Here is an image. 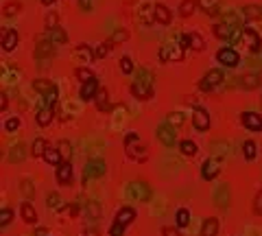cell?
<instances>
[{
	"instance_id": "7402d4cb",
	"label": "cell",
	"mask_w": 262,
	"mask_h": 236,
	"mask_svg": "<svg viewBox=\"0 0 262 236\" xmlns=\"http://www.w3.org/2000/svg\"><path fill=\"white\" fill-rule=\"evenodd\" d=\"M46 40L53 42V44H66L68 42V33H66L64 29H59V26H55V29H48Z\"/></svg>"
},
{
	"instance_id": "681fc988",
	"label": "cell",
	"mask_w": 262,
	"mask_h": 236,
	"mask_svg": "<svg viewBox=\"0 0 262 236\" xmlns=\"http://www.w3.org/2000/svg\"><path fill=\"white\" fill-rule=\"evenodd\" d=\"M168 123L175 125V127H179V125L184 123V116L179 112H173V114H168Z\"/></svg>"
},
{
	"instance_id": "4316f807",
	"label": "cell",
	"mask_w": 262,
	"mask_h": 236,
	"mask_svg": "<svg viewBox=\"0 0 262 236\" xmlns=\"http://www.w3.org/2000/svg\"><path fill=\"white\" fill-rule=\"evenodd\" d=\"M35 118H37V125H40V127H48V125L53 123V107H42Z\"/></svg>"
},
{
	"instance_id": "ba28073f",
	"label": "cell",
	"mask_w": 262,
	"mask_h": 236,
	"mask_svg": "<svg viewBox=\"0 0 262 236\" xmlns=\"http://www.w3.org/2000/svg\"><path fill=\"white\" fill-rule=\"evenodd\" d=\"M107 171V164L103 160H90L85 164L83 168V182H87V179H96V177H103Z\"/></svg>"
},
{
	"instance_id": "30bf717a",
	"label": "cell",
	"mask_w": 262,
	"mask_h": 236,
	"mask_svg": "<svg viewBox=\"0 0 262 236\" xmlns=\"http://www.w3.org/2000/svg\"><path fill=\"white\" fill-rule=\"evenodd\" d=\"M193 125L196 131H207L210 129V114L203 107H195L193 109Z\"/></svg>"
},
{
	"instance_id": "816d5d0a",
	"label": "cell",
	"mask_w": 262,
	"mask_h": 236,
	"mask_svg": "<svg viewBox=\"0 0 262 236\" xmlns=\"http://www.w3.org/2000/svg\"><path fill=\"white\" fill-rule=\"evenodd\" d=\"M22 193H24L26 197H33V195H35V190H33L31 179H22Z\"/></svg>"
},
{
	"instance_id": "9c48e42d",
	"label": "cell",
	"mask_w": 262,
	"mask_h": 236,
	"mask_svg": "<svg viewBox=\"0 0 262 236\" xmlns=\"http://www.w3.org/2000/svg\"><path fill=\"white\" fill-rule=\"evenodd\" d=\"M216 62L227 66V68H236L240 62V55L234 51V48H221V51L216 53Z\"/></svg>"
},
{
	"instance_id": "277c9868",
	"label": "cell",
	"mask_w": 262,
	"mask_h": 236,
	"mask_svg": "<svg viewBox=\"0 0 262 236\" xmlns=\"http://www.w3.org/2000/svg\"><path fill=\"white\" fill-rule=\"evenodd\" d=\"M184 40L182 44H164V46L160 48V62L166 64V62H182L184 59Z\"/></svg>"
},
{
	"instance_id": "3957f363",
	"label": "cell",
	"mask_w": 262,
	"mask_h": 236,
	"mask_svg": "<svg viewBox=\"0 0 262 236\" xmlns=\"http://www.w3.org/2000/svg\"><path fill=\"white\" fill-rule=\"evenodd\" d=\"M240 44L245 46V51H247V53L256 55V53H260V48H262V37L258 35V31H254V29H249V26H245L243 35H240Z\"/></svg>"
},
{
	"instance_id": "f6af8a7d",
	"label": "cell",
	"mask_w": 262,
	"mask_h": 236,
	"mask_svg": "<svg viewBox=\"0 0 262 236\" xmlns=\"http://www.w3.org/2000/svg\"><path fill=\"white\" fill-rule=\"evenodd\" d=\"M11 217H13V212H11V208H2V212H0V226L7 228L11 223Z\"/></svg>"
},
{
	"instance_id": "91938a15",
	"label": "cell",
	"mask_w": 262,
	"mask_h": 236,
	"mask_svg": "<svg viewBox=\"0 0 262 236\" xmlns=\"http://www.w3.org/2000/svg\"><path fill=\"white\" fill-rule=\"evenodd\" d=\"M46 234H48L46 228H37V226H35V236H46Z\"/></svg>"
},
{
	"instance_id": "cb8c5ba5",
	"label": "cell",
	"mask_w": 262,
	"mask_h": 236,
	"mask_svg": "<svg viewBox=\"0 0 262 236\" xmlns=\"http://www.w3.org/2000/svg\"><path fill=\"white\" fill-rule=\"evenodd\" d=\"M214 199H216V206H218V208H227V206H229V186H227V184H221V186H218Z\"/></svg>"
},
{
	"instance_id": "e575fe53",
	"label": "cell",
	"mask_w": 262,
	"mask_h": 236,
	"mask_svg": "<svg viewBox=\"0 0 262 236\" xmlns=\"http://www.w3.org/2000/svg\"><path fill=\"white\" fill-rule=\"evenodd\" d=\"M199 4L207 15H218V0H199Z\"/></svg>"
},
{
	"instance_id": "60d3db41",
	"label": "cell",
	"mask_w": 262,
	"mask_h": 236,
	"mask_svg": "<svg viewBox=\"0 0 262 236\" xmlns=\"http://www.w3.org/2000/svg\"><path fill=\"white\" fill-rule=\"evenodd\" d=\"M57 96H59V87L55 85L51 92H48L46 96H44V101H46V107H55L57 105Z\"/></svg>"
},
{
	"instance_id": "d6986e66",
	"label": "cell",
	"mask_w": 262,
	"mask_h": 236,
	"mask_svg": "<svg viewBox=\"0 0 262 236\" xmlns=\"http://www.w3.org/2000/svg\"><path fill=\"white\" fill-rule=\"evenodd\" d=\"M15 46H18V31L4 29V31H2V51L11 53Z\"/></svg>"
},
{
	"instance_id": "e0dca14e",
	"label": "cell",
	"mask_w": 262,
	"mask_h": 236,
	"mask_svg": "<svg viewBox=\"0 0 262 236\" xmlns=\"http://www.w3.org/2000/svg\"><path fill=\"white\" fill-rule=\"evenodd\" d=\"M20 217H22V221L29 223V226H35L37 223V212H35V208H33L31 201H24V204L20 206Z\"/></svg>"
},
{
	"instance_id": "8fae6325",
	"label": "cell",
	"mask_w": 262,
	"mask_h": 236,
	"mask_svg": "<svg viewBox=\"0 0 262 236\" xmlns=\"http://www.w3.org/2000/svg\"><path fill=\"white\" fill-rule=\"evenodd\" d=\"M155 136H157V140L166 147H173L175 142H177V131H175L171 125H160L155 131Z\"/></svg>"
},
{
	"instance_id": "d4e9b609",
	"label": "cell",
	"mask_w": 262,
	"mask_h": 236,
	"mask_svg": "<svg viewBox=\"0 0 262 236\" xmlns=\"http://www.w3.org/2000/svg\"><path fill=\"white\" fill-rule=\"evenodd\" d=\"M218 234V219L216 217H210L203 221L201 226V236H216Z\"/></svg>"
},
{
	"instance_id": "11a10c76",
	"label": "cell",
	"mask_w": 262,
	"mask_h": 236,
	"mask_svg": "<svg viewBox=\"0 0 262 236\" xmlns=\"http://www.w3.org/2000/svg\"><path fill=\"white\" fill-rule=\"evenodd\" d=\"M162 236H182V234H179L177 228H164L162 230Z\"/></svg>"
},
{
	"instance_id": "52a82bcc",
	"label": "cell",
	"mask_w": 262,
	"mask_h": 236,
	"mask_svg": "<svg viewBox=\"0 0 262 236\" xmlns=\"http://www.w3.org/2000/svg\"><path fill=\"white\" fill-rule=\"evenodd\" d=\"M221 83H223V73L218 68H212L210 73H207L203 79L199 81V87L203 92H212V90H216V87L221 85Z\"/></svg>"
},
{
	"instance_id": "9f6ffc18",
	"label": "cell",
	"mask_w": 262,
	"mask_h": 236,
	"mask_svg": "<svg viewBox=\"0 0 262 236\" xmlns=\"http://www.w3.org/2000/svg\"><path fill=\"white\" fill-rule=\"evenodd\" d=\"M7 105H9V101H7V92H2V94H0V112H4V109H7Z\"/></svg>"
},
{
	"instance_id": "7dc6e473",
	"label": "cell",
	"mask_w": 262,
	"mask_h": 236,
	"mask_svg": "<svg viewBox=\"0 0 262 236\" xmlns=\"http://www.w3.org/2000/svg\"><path fill=\"white\" fill-rule=\"evenodd\" d=\"M18 127H20V118H18V116L4 120V131H15Z\"/></svg>"
},
{
	"instance_id": "4dcf8cb0",
	"label": "cell",
	"mask_w": 262,
	"mask_h": 236,
	"mask_svg": "<svg viewBox=\"0 0 262 236\" xmlns=\"http://www.w3.org/2000/svg\"><path fill=\"white\" fill-rule=\"evenodd\" d=\"M243 15H245V20H258L262 15V7H258V4H245Z\"/></svg>"
},
{
	"instance_id": "94428289",
	"label": "cell",
	"mask_w": 262,
	"mask_h": 236,
	"mask_svg": "<svg viewBox=\"0 0 262 236\" xmlns=\"http://www.w3.org/2000/svg\"><path fill=\"white\" fill-rule=\"evenodd\" d=\"M55 2V0H42V4H46V7H48V4H53Z\"/></svg>"
},
{
	"instance_id": "2e32d148",
	"label": "cell",
	"mask_w": 262,
	"mask_h": 236,
	"mask_svg": "<svg viewBox=\"0 0 262 236\" xmlns=\"http://www.w3.org/2000/svg\"><path fill=\"white\" fill-rule=\"evenodd\" d=\"M33 55H35V59H51L55 55V44L48 42V40H42L35 46V53H33Z\"/></svg>"
},
{
	"instance_id": "680465c9",
	"label": "cell",
	"mask_w": 262,
	"mask_h": 236,
	"mask_svg": "<svg viewBox=\"0 0 262 236\" xmlns=\"http://www.w3.org/2000/svg\"><path fill=\"white\" fill-rule=\"evenodd\" d=\"M79 2H81V9H83V11L92 9V0H79Z\"/></svg>"
},
{
	"instance_id": "83f0119b",
	"label": "cell",
	"mask_w": 262,
	"mask_h": 236,
	"mask_svg": "<svg viewBox=\"0 0 262 236\" xmlns=\"http://www.w3.org/2000/svg\"><path fill=\"white\" fill-rule=\"evenodd\" d=\"M46 149H48V142L44 138H35V142L31 145V156L33 157H44Z\"/></svg>"
},
{
	"instance_id": "ee69618b",
	"label": "cell",
	"mask_w": 262,
	"mask_h": 236,
	"mask_svg": "<svg viewBox=\"0 0 262 236\" xmlns=\"http://www.w3.org/2000/svg\"><path fill=\"white\" fill-rule=\"evenodd\" d=\"M118 66H120V70H123V75H131V73H133V62H131L129 57H123L118 62Z\"/></svg>"
},
{
	"instance_id": "74e56055",
	"label": "cell",
	"mask_w": 262,
	"mask_h": 236,
	"mask_svg": "<svg viewBox=\"0 0 262 236\" xmlns=\"http://www.w3.org/2000/svg\"><path fill=\"white\" fill-rule=\"evenodd\" d=\"M175 223H177V228H188L190 223V212L182 208V210H177V217H175Z\"/></svg>"
},
{
	"instance_id": "ac0fdd59",
	"label": "cell",
	"mask_w": 262,
	"mask_h": 236,
	"mask_svg": "<svg viewBox=\"0 0 262 236\" xmlns=\"http://www.w3.org/2000/svg\"><path fill=\"white\" fill-rule=\"evenodd\" d=\"M57 182L62 186L72 182V164H70V162H62L57 166Z\"/></svg>"
},
{
	"instance_id": "8992f818",
	"label": "cell",
	"mask_w": 262,
	"mask_h": 236,
	"mask_svg": "<svg viewBox=\"0 0 262 236\" xmlns=\"http://www.w3.org/2000/svg\"><path fill=\"white\" fill-rule=\"evenodd\" d=\"M221 166H223L221 157H216V156L207 157V160L203 162V166H201V177H203L205 182H212V179L221 173Z\"/></svg>"
},
{
	"instance_id": "603a6c76",
	"label": "cell",
	"mask_w": 262,
	"mask_h": 236,
	"mask_svg": "<svg viewBox=\"0 0 262 236\" xmlns=\"http://www.w3.org/2000/svg\"><path fill=\"white\" fill-rule=\"evenodd\" d=\"M238 81H240V87H243V90H256V87L262 83L260 75H243Z\"/></svg>"
},
{
	"instance_id": "6da1fadb",
	"label": "cell",
	"mask_w": 262,
	"mask_h": 236,
	"mask_svg": "<svg viewBox=\"0 0 262 236\" xmlns=\"http://www.w3.org/2000/svg\"><path fill=\"white\" fill-rule=\"evenodd\" d=\"M131 94L140 98V101H146V98L153 96V75L149 70H140V75L131 83Z\"/></svg>"
},
{
	"instance_id": "1f68e13d",
	"label": "cell",
	"mask_w": 262,
	"mask_h": 236,
	"mask_svg": "<svg viewBox=\"0 0 262 236\" xmlns=\"http://www.w3.org/2000/svg\"><path fill=\"white\" fill-rule=\"evenodd\" d=\"M179 151H182L186 157H195L196 153H199V147H196L193 140H182V145H179Z\"/></svg>"
},
{
	"instance_id": "f5cc1de1",
	"label": "cell",
	"mask_w": 262,
	"mask_h": 236,
	"mask_svg": "<svg viewBox=\"0 0 262 236\" xmlns=\"http://www.w3.org/2000/svg\"><path fill=\"white\" fill-rule=\"evenodd\" d=\"M57 22H59V15L57 13H48L46 15V29H55V26H57Z\"/></svg>"
},
{
	"instance_id": "f907efd6",
	"label": "cell",
	"mask_w": 262,
	"mask_h": 236,
	"mask_svg": "<svg viewBox=\"0 0 262 236\" xmlns=\"http://www.w3.org/2000/svg\"><path fill=\"white\" fill-rule=\"evenodd\" d=\"M57 149L62 151V156H64V157H70V156H72V147H70L66 140H62V142H59V147H57Z\"/></svg>"
},
{
	"instance_id": "d6a6232c",
	"label": "cell",
	"mask_w": 262,
	"mask_h": 236,
	"mask_svg": "<svg viewBox=\"0 0 262 236\" xmlns=\"http://www.w3.org/2000/svg\"><path fill=\"white\" fill-rule=\"evenodd\" d=\"M196 0H182V4H179V15H184V18H188V15L195 13L196 9Z\"/></svg>"
},
{
	"instance_id": "c3c4849f",
	"label": "cell",
	"mask_w": 262,
	"mask_h": 236,
	"mask_svg": "<svg viewBox=\"0 0 262 236\" xmlns=\"http://www.w3.org/2000/svg\"><path fill=\"white\" fill-rule=\"evenodd\" d=\"M109 236H125V226H120L118 221H114L112 228H109Z\"/></svg>"
},
{
	"instance_id": "bcb514c9",
	"label": "cell",
	"mask_w": 262,
	"mask_h": 236,
	"mask_svg": "<svg viewBox=\"0 0 262 236\" xmlns=\"http://www.w3.org/2000/svg\"><path fill=\"white\" fill-rule=\"evenodd\" d=\"M87 215L92 219H98L101 217V206H98L96 201H90V204H87Z\"/></svg>"
},
{
	"instance_id": "5bb4252c",
	"label": "cell",
	"mask_w": 262,
	"mask_h": 236,
	"mask_svg": "<svg viewBox=\"0 0 262 236\" xmlns=\"http://www.w3.org/2000/svg\"><path fill=\"white\" fill-rule=\"evenodd\" d=\"M182 40H184V46H186V48H193V51H203V48H205L203 37H201L196 31H188V33H186V35L182 37Z\"/></svg>"
},
{
	"instance_id": "836d02e7",
	"label": "cell",
	"mask_w": 262,
	"mask_h": 236,
	"mask_svg": "<svg viewBox=\"0 0 262 236\" xmlns=\"http://www.w3.org/2000/svg\"><path fill=\"white\" fill-rule=\"evenodd\" d=\"M112 46H114V42H112V40H107V42L98 44V46H96V51H94V57H96V59H105L107 55L112 53Z\"/></svg>"
},
{
	"instance_id": "b9f144b4",
	"label": "cell",
	"mask_w": 262,
	"mask_h": 236,
	"mask_svg": "<svg viewBox=\"0 0 262 236\" xmlns=\"http://www.w3.org/2000/svg\"><path fill=\"white\" fill-rule=\"evenodd\" d=\"M46 204H48L51 210H59V208H62V197H59L57 193H51L46 197Z\"/></svg>"
},
{
	"instance_id": "44dd1931",
	"label": "cell",
	"mask_w": 262,
	"mask_h": 236,
	"mask_svg": "<svg viewBox=\"0 0 262 236\" xmlns=\"http://www.w3.org/2000/svg\"><path fill=\"white\" fill-rule=\"evenodd\" d=\"M44 160L51 164V166H59V164L64 162V156H62V151H59L57 147H51V145H48L46 153H44Z\"/></svg>"
},
{
	"instance_id": "4fadbf2b",
	"label": "cell",
	"mask_w": 262,
	"mask_h": 236,
	"mask_svg": "<svg viewBox=\"0 0 262 236\" xmlns=\"http://www.w3.org/2000/svg\"><path fill=\"white\" fill-rule=\"evenodd\" d=\"M240 120H243V125L251 131H262V116L256 112H243L240 114Z\"/></svg>"
},
{
	"instance_id": "7c38bea8",
	"label": "cell",
	"mask_w": 262,
	"mask_h": 236,
	"mask_svg": "<svg viewBox=\"0 0 262 236\" xmlns=\"http://www.w3.org/2000/svg\"><path fill=\"white\" fill-rule=\"evenodd\" d=\"M98 90H101V85H98V81H96V79L85 81V83L81 85V92H79L81 101H94L96 94H98Z\"/></svg>"
},
{
	"instance_id": "6f0895ef",
	"label": "cell",
	"mask_w": 262,
	"mask_h": 236,
	"mask_svg": "<svg viewBox=\"0 0 262 236\" xmlns=\"http://www.w3.org/2000/svg\"><path fill=\"white\" fill-rule=\"evenodd\" d=\"M66 212H68L70 217H76V215H79V206H76V204H70L68 208H66Z\"/></svg>"
},
{
	"instance_id": "9a60e30c",
	"label": "cell",
	"mask_w": 262,
	"mask_h": 236,
	"mask_svg": "<svg viewBox=\"0 0 262 236\" xmlns=\"http://www.w3.org/2000/svg\"><path fill=\"white\" fill-rule=\"evenodd\" d=\"M153 20L160 22V24H171L173 15H171V11H168L166 4H162V2L153 4Z\"/></svg>"
},
{
	"instance_id": "f1b7e54d",
	"label": "cell",
	"mask_w": 262,
	"mask_h": 236,
	"mask_svg": "<svg viewBox=\"0 0 262 236\" xmlns=\"http://www.w3.org/2000/svg\"><path fill=\"white\" fill-rule=\"evenodd\" d=\"M53 87H55V83H53V81H48V79H35V81H33V90L40 92V94H44V96H46Z\"/></svg>"
},
{
	"instance_id": "d590c367",
	"label": "cell",
	"mask_w": 262,
	"mask_h": 236,
	"mask_svg": "<svg viewBox=\"0 0 262 236\" xmlns=\"http://www.w3.org/2000/svg\"><path fill=\"white\" fill-rule=\"evenodd\" d=\"M22 9H24V7H22V2H18V0H15V2H7L2 7V15H7V18H13V15L20 13Z\"/></svg>"
},
{
	"instance_id": "5b68a950",
	"label": "cell",
	"mask_w": 262,
	"mask_h": 236,
	"mask_svg": "<svg viewBox=\"0 0 262 236\" xmlns=\"http://www.w3.org/2000/svg\"><path fill=\"white\" fill-rule=\"evenodd\" d=\"M127 195L131 199L135 201H149L151 199V188L146 182H142V179H135V182H131L127 186Z\"/></svg>"
},
{
	"instance_id": "ffe728a7",
	"label": "cell",
	"mask_w": 262,
	"mask_h": 236,
	"mask_svg": "<svg viewBox=\"0 0 262 236\" xmlns=\"http://www.w3.org/2000/svg\"><path fill=\"white\" fill-rule=\"evenodd\" d=\"M133 219H135V210H133V208L123 206V208L118 210V215H116V219H114V221H118L120 226H125V228H127L129 223H133Z\"/></svg>"
},
{
	"instance_id": "f35d334b",
	"label": "cell",
	"mask_w": 262,
	"mask_h": 236,
	"mask_svg": "<svg viewBox=\"0 0 262 236\" xmlns=\"http://www.w3.org/2000/svg\"><path fill=\"white\" fill-rule=\"evenodd\" d=\"M22 160H24V147L18 145V147H13V149H11L9 162H11V164H20Z\"/></svg>"
},
{
	"instance_id": "ab89813d",
	"label": "cell",
	"mask_w": 262,
	"mask_h": 236,
	"mask_svg": "<svg viewBox=\"0 0 262 236\" xmlns=\"http://www.w3.org/2000/svg\"><path fill=\"white\" fill-rule=\"evenodd\" d=\"M76 79L81 81V83H85V81H90V79H94V75H92V70L90 68H83V66H79V68H76Z\"/></svg>"
},
{
	"instance_id": "7bdbcfd3",
	"label": "cell",
	"mask_w": 262,
	"mask_h": 236,
	"mask_svg": "<svg viewBox=\"0 0 262 236\" xmlns=\"http://www.w3.org/2000/svg\"><path fill=\"white\" fill-rule=\"evenodd\" d=\"M127 40H129V31H127V29H116V33L112 35V42H114V44L127 42Z\"/></svg>"
},
{
	"instance_id": "f546056e",
	"label": "cell",
	"mask_w": 262,
	"mask_h": 236,
	"mask_svg": "<svg viewBox=\"0 0 262 236\" xmlns=\"http://www.w3.org/2000/svg\"><path fill=\"white\" fill-rule=\"evenodd\" d=\"M94 101H96V107L101 109V112H107V109L112 107V105H109V94H107L105 87H101V90H98V94H96Z\"/></svg>"
},
{
	"instance_id": "484cf974",
	"label": "cell",
	"mask_w": 262,
	"mask_h": 236,
	"mask_svg": "<svg viewBox=\"0 0 262 236\" xmlns=\"http://www.w3.org/2000/svg\"><path fill=\"white\" fill-rule=\"evenodd\" d=\"M74 55H76V59H79V62H83V64H90L92 59H96V57H94V51H92L90 46H85V44L76 46V48H74Z\"/></svg>"
},
{
	"instance_id": "7a4b0ae2",
	"label": "cell",
	"mask_w": 262,
	"mask_h": 236,
	"mask_svg": "<svg viewBox=\"0 0 262 236\" xmlns=\"http://www.w3.org/2000/svg\"><path fill=\"white\" fill-rule=\"evenodd\" d=\"M125 149H127V156L133 157V160H138V162L146 160V149L140 145V136L135 134V131L125 136Z\"/></svg>"
},
{
	"instance_id": "db71d44e",
	"label": "cell",
	"mask_w": 262,
	"mask_h": 236,
	"mask_svg": "<svg viewBox=\"0 0 262 236\" xmlns=\"http://www.w3.org/2000/svg\"><path fill=\"white\" fill-rule=\"evenodd\" d=\"M254 212L256 215H262V190L256 195V199H254Z\"/></svg>"
},
{
	"instance_id": "8d00e7d4",
	"label": "cell",
	"mask_w": 262,
	"mask_h": 236,
	"mask_svg": "<svg viewBox=\"0 0 262 236\" xmlns=\"http://www.w3.org/2000/svg\"><path fill=\"white\" fill-rule=\"evenodd\" d=\"M256 151H258V147H256V142L254 140H247V142H245V145H243V156H245V160H254V157H256Z\"/></svg>"
}]
</instances>
